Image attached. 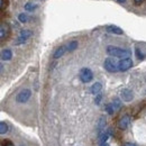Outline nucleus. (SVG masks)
<instances>
[{
	"label": "nucleus",
	"instance_id": "1",
	"mask_svg": "<svg viewBox=\"0 0 146 146\" xmlns=\"http://www.w3.org/2000/svg\"><path fill=\"white\" fill-rule=\"evenodd\" d=\"M107 54L112 56V57H119V58H127L130 56V51L126 48H121V47H117V46H112L109 45L107 46Z\"/></svg>",
	"mask_w": 146,
	"mask_h": 146
},
{
	"label": "nucleus",
	"instance_id": "2",
	"mask_svg": "<svg viewBox=\"0 0 146 146\" xmlns=\"http://www.w3.org/2000/svg\"><path fill=\"white\" fill-rule=\"evenodd\" d=\"M79 78H80V80H81L83 83H89L90 81H92V79H93V73H92V71L90 69L83 68V69L80 70Z\"/></svg>",
	"mask_w": 146,
	"mask_h": 146
},
{
	"label": "nucleus",
	"instance_id": "3",
	"mask_svg": "<svg viewBox=\"0 0 146 146\" xmlns=\"http://www.w3.org/2000/svg\"><path fill=\"white\" fill-rule=\"evenodd\" d=\"M104 66H105V69L110 73H115V72H117V71H119V69H118V63H117L113 58H111V57H108V58L105 60Z\"/></svg>",
	"mask_w": 146,
	"mask_h": 146
},
{
	"label": "nucleus",
	"instance_id": "4",
	"mask_svg": "<svg viewBox=\"0 0 146 146\" xmlns=\"http://www.w3.org/2000/svg\"><path fill=\"white\" fill-rule=\"evenodd\" d=\"M31 97H32V91L29 89H23L16 96V101L18 104H25L31 99Z\"/></svg>",
	"mask_w": 146,
	"mask_h": 146
},
{
	"label": "nucleus",
	"instance_id": "5",
	"mask_svg": "<svg viewBox=\"0 0 146 146\" xmlns=\"http://www.w3.org/2000/svg\"><path fill=\"white\" fill-rule=\"evenodd\" d=\"M131 66H133V60H131L130 57L121 58V60L118 62V69H119V71H121V72L127 71Z\"/></svg>",
	"mask_w": 146,
	"mask_h": 146
},
{
	"label": "nucleus",
	"instance_id": "6",
	"mask_svg": "<svg viewBox=\"0 0 146 146\" xmlns=\"http://www.w3.org/2000/svg\"><path fill=\"white\" fill-rule=\"evenodd\" d=\"M32 35H33V33H32V31H29V29H24V31H21L20 34H19L18 38H17V40H16V45H20V44L25 43L29 37H32Z\"/></svg>",
	"mask_w": 146,
	"mask_h": 146
},
{
	"label": "nucleus",
	"instance_id": "7",
	"mask_svg": "<svg viewBox=\"0 0 146 146\" xmlns=\"http://www.w3.org/2000/svg\"><path fill=\"white\" fill-rule=\"evenodd\" d=\"M9 34H10V26L7 23H2L0 26V39L1 40L7 39Z\"/></svg>",
	"mask_w": 146,
	"mask_h": 146
},
{
	"label": "nucleus",
	"instance_id": "8",
	"mask_svg": "<svg viewBox=\"0 0 146 146\" xmlns=\"http://www.w3.org/2000/svg\"><path fill=\"white\" fill-rule=\"evenodd\" d=\"M129 123H130V117H129L128 115H125V116H123V117L119 119V121H118V127H119V129H121V130H125V129H127L128 126H129Z\"/></svg>",
	"mask_w": 146,
	"mask_h": 146
},
{
	"label": "nucleus",
	"instance_id": "9",
	"mask_svg": "<svg viewBox=\"0 0 146 146\" xmlns=\"http://www.w3.org/2000/svg\"><path fill=\"white\" fill-rule=\"evenodd\" d=\"M120 97H121L123 101H125V102H129V101H131V100H133L134 94H133V91H131V90H129V89H123L121 92H120Z\"/></svg>",
	"mask_w": 146,
	"mask_h": 146
},
{
	"label": "nucleus",
	"instance_id": "10",
	"mask_svg": "<svg viewBox=\"0 0 146 146\" xmlns=\"http://www.w3.org/2000/svg\"><path fill=\"white\" fill-rule=\"evenodd\" d=\"M106 31L108 33H110V34H115V35H123L124 34V31L120 27L116 26V25H108V26H106Z\"/></svg>",
	"mask_w": 146,
	"mask_h": 146
},
{
	"label": "nucleus",
	"instance_id": "11",
	"mask_svg": "<svg viewBox=\"0 0 146 146\" xmlns=\"http://www.w3.org/2000/svg\"><path fill=\"white\" fill-rule=\"evenodd\" d=\"M66 51H68V47H66V46H60V47H57V48L55 50L54 54H53V57H54V58H60V57H62L63 55L65 54Z\"/></svg>",
	"mask_w": 146,
	"mask_h": 146
},
{
	"label": "nucleus",
	"instance_id": "12",
	"mask_svg": "<svg viewBox=\"0 0 146 146\" xmlns=\"http://www.w3.org/2000/svg\"><path fill=\"white\" fill-rule=\"evenodd\" d=\"M11 57H13V52L10 50L6 48L1 52V60L2 61H9V60H11Z\"/></svg>",
	"mask_w": 146,
	"mask_h": 146
},
{
	"label": "nucleus",
	"instance_id": "13",
	"mask_svg": "<svg viewBox=\"0 0 146 146\" xmlns=\"http://www.w3.org/2000/svg\"><path fill=\"white\" fill-rule=\"evenodd\" d=\"M101 89H102V84H101L100 82H96L94 84H92L90 91H91V93H93V94H96V96H97V94H99V93H100Z\"/></svg>",
	"mask_w": 146,
	"mask_h": 146
},
{
	"label": "nucleus",
	"instance_id": "14",
	"mask_svg": "<svg viewBox=\"0 0 146 146\" xmlns=\"http://www.w3.org/2000/svg\"><path fill=\"white\" fill-rule=\"evenodd\" d=\"M78 40H71L68 45H66V47H68V51L69 52H73V51H75L76 48H78Z\"/></svg>",
	"mask_w": 146,
	"mask_h": 146
},
{
	"label": "nucleus",
	"instance_id": "15",
	"mask_svg": "<svg viewBox=\"0 0 146 146\" xmlns=\"http://www.w3.org/2000/svg\"><path fill=\"white\" fill-rule=\"evenodd\" d=\"M7 131H8V125H7L5 121H1V123H0V134L3 135V134H6Z\"/></svg>",
	"mask_w": 146,
	"mask_h": 146
},
{
	"label": "nucleus",
	"instance_id": "16",
	"mask_svg": "<svg viewBox=\"0 0 146 146\" xmlns=\"http://www.w3.org/2000/svg\"><path fill=\"white\" fill-rule=\"evenodd\" d=\"M136 56L138 60H144L145 58V54L142 52V50L139 47H136Z\"/></svg>",
	"mask_w": 146,
	"mask_h": 146
},
{
	"label": "nucleus",
	"instance_id": "17",
	"mask_svg": "<svg viewBox=\"0 0 146 146\" xmlns=\"http://www.w3.org/2000/svg\"><path fill=\"white\" fill-rule=\"evenodd\" d=\"M111 104H112V106H113L115 110H118L120 107H121V102H120V100H119V99H115Z\"/></svg>",
	"mask_w": 146,
	"mask_h": 146
},
{
	"label": "nucleus",
	"instance_id": "18",
	"mask_svg": "<svg viewBox=\"0 0 146 146\" xmlns=\"http://www.w3.org/2000/svg\"><path fill=\"white\" fill-rule=\"evenodd\" d=\"M34 9H36V5H33V3H31V2H28V3L25 5V10H27V11H33Z\"/></svg>",
	"mask_w": 146,
	"mask_h": 146
},
{
	"label": "nucleus",
	"instance_id": "19",
	"mask_svg": "<svg viewBox=\"0 0 146 146\" xmlns=\"http://www.w3.org/2000/svg\"><path fill=\"white\" fill-rule=\"evenodd\" d=\"M18 19L20 23H24V24H25V23L28 21V16H27L26 14H20L18 16Z\"/></svg>",
	"mask_w": 146,
	"mask_h": 146
},
{
	"label": "nucleus",
	"instance_id": "20",
	"mask_svg": "<svg viewBox=\"0 0 146 146\" xmlns=\"http://www.w3.org/2000/svg\"><path fill=\"white\" fill-rule=\"evenodd\" d=\"M106 111L108 112V113H113L116 110H115V108H113V106H112V104H108V105H106Z\"/></svg>",
	"mask_w": 146,
	"mask_h": 146
},
{
	"label": "nucleus",
	"instance_id": "21",
	"mask_svg": "<svg viewBox=\"0 0 146 146\" xmlns=\"http://www.w3.org/2000/svg\"><path fill=\"white\" fill-rule=\"evenodd\" d=\"M105 125H106V118H105V117H101L100 120H99L98 127H99V129H102V128L105 127Z\"/></svg>",
	"mask_w": 146,
	"mask_h": 146
},
{
	"label": "nucleus",
	"instance_id": "22",
	"mask_svg": "<svg viewBox=\"0 0 146 146\" xmlns=\"http://www.w3.org/2000/svg\"><path fill=\"white\" fill-rule=\"evenodd\" d=\"M7 6H8V0H0V8H1V10H3Z\"/></svg>",
	"mask_w": 146,
	"mask_h": 146
},
{
	"label": "nucleus",
	"instance_id": "23",
	"mask_svg": "<svg viewBox=\"0 0 146 146\" xmlns=\"http://www.w3.org/2000/svg\"><path fill=\"white\" fill-rule=\"evenodd\" d=\"M101 98H102V96H101V93H99V94H97V96H96V100H94V102H96L97 105H99V104H100V100H101Z\"/></svg>",
	"mask_w": 146,
	"mask_h": 146
},
{
	"label": "nucleus",
	"instance_id": "24",
	"mask_svg": "<svg viewBox=\"0 0 146 146\" xmlns=\"http://www.w3.org/2000/svg\"><path fill=\"white\" fill-rule=\"evenodd\" d=\"M144 2V0H134V3L136 5V6H139V5H142Z\"/></svg>",
	"mask_w": 146,
	"mask_h": 146
},
{
	"label": "nucleus",
	"instance_id": "25",
	"mask_svg": "<svg viewBox=\"0 0 146 146\" xmlns=\"http://www.w3.org/2000/svg\"><path fill=\"white\" fill-rule=\"evenodd\" d=\"M124 146H136L135 144H133V143H126Z\"/></svg>",
	"mask_w": 146,
	"mask_h": 146
},
{
	"label": "nucleus",
	"instance_id": "26",
	"mask_svg": "<svg viewBox=\"0 0 146 146\" xmlns=\"http://www.w3.org/2000/svg\"><path fill=\"white\" fill-rule=\"evenodd\" d=\"M116 1H118L119 3H125L126 2V0H116Z\"/></svg>",
	"mask_w": 146,
	"mask_h": 146
},
{
	"label": "nucleus",
	"instance_id": "27",
	"mask_svg": "<svg viewBox=\"0 0 146 146\" xmlns=\"http://www.w3.org/2000/svg\"><path fill=\"white\" fill-rule=\"evenodd\" d=\"M101 146H108V145H105V144H104V145H101Z\"/></svg>",
	"mask_w": 146,
	"mask_h": 146
}]
</instances>
